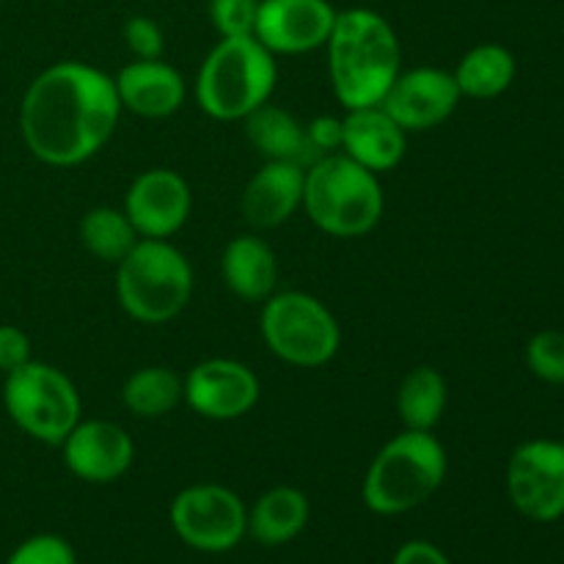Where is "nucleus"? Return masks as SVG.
<instances>
[{"label":"nucleus","instance_id":"nucleus-19","mask_svg":"<svg viewBox=\"0 0 564 564\" xmlns=\"http://www.w3.org/2000/svg\"><path fill=\"white\" fill-rule=\"evenodd\" d=\"M220 273H224L229 292H235L237 297L251 303H264L275 292L279 262H275L273 248L262 237L242 235L235 237L224 248Z\"/></svg>","mask_w":564,"mask_h":564},{"label":"nucleus","instance_id":"nucleus-12","mask_svg":"<svg viewBox=\"0 0 564 564\" xmlns=\"http://www.w3.org/2000/svg\"><path fill=\"white\" fill-rule=\"evenodd\" d=\"M460 102V88L455 75L435 66L400 72L391 83L380 108L405 132H424L444 124Z\"/></svg>","mask_w":564,"mask_h":564},{"label":"nucleus","instance_id":"nucleus-24","mask_svg":"<svg viewBox=\"0 0 564 564\" xmlns=\"http://www.w3.org/2000/svg\"><path fill=\"white\" fill-rule=\"evenodd\" d=\"M185 400V383L165 367L135 369L121 386V402L138 419H160Z\"/></svg>","mask_w":564,"mask_h":564},{"label":"nucleus","instance_id":"nucleus-16","mask_svg":"<svg viewBox=\"0 0 564 564\" xmlns=\"http://www.w3.org/2000/svg\"><path fill=\"white\" fill-rule=\"evenodd\" d=\"M306 165L290 160H268L242 191V215L253 229H275L286 224L303 204Z\"/></svg>","mask_w":564,"mask_h":564},{"label":"nucleus","instance_id":"nucleus-22","mask_svg":"<svg viewBox=\"0 0 564 564\" xmlns=\"http://www.w3.org/2000/svg\"><path fill=\"white\" fill-rule=\"evenodd\" d=\"M516 55L501 44H477L460 58L455 75L460 97L494 99L505 94L516 80Z\"/></svg>","mask_w":564,"mask_h":564},{"label":"nucleus","instance_id":"nucleus-15","mask_svg":"<svg viewBox=\"0 0 564 564\" xmlns=\"http://www.w3.org/2000/svg\"><path fill=\"white\" fill-rule=\"evenodd\" d=\"M64 463L77 479L91 485H108L124 477L135 457V446L127 430L105 419H86L61 444Z\"/></svg>","mask_w":564,"mask_h":564},{"label":"nucleus","instance_id":"nucleus-27","mask_svg":"<svg viewBox=\"0 0 564 564\" xmlns=\"http://www.w3.org/2000/svg\"><path fill=\"white\" fill-rule=\"evenodd\" d=\"M259 0H209V20L220 39L253 36Z\"/></svg>","mask_w":564,"mask_h":564},{"label":"nucleus","instance_id":"nucleus-6","mask_svg":"<svg viewBox=\"0 0 564 564\" xmlns=\"http://www.w3.org/2000/svg\"><path fill=\"white\" fill-rule=\"evenodd\" d=\"M191 295V262L169 240H138L116 264L119 306L138 323H169L187 306Z\"/></svg>","mask_w":564,"mask_h":564},{"label":"nucleus","instance_id":"nucleus-13","mask_svg":"<svg viewBox=\"0 0 564 564\" xmlns=\"http://www.w3.org/2000/svg\"><path fill=\"white\" fill-rule=\"evenodd\" d=\"M336 9L328 0H259L253 36L273 55H297L328 44Z\"/></svg>","mask_w":564,"mask_h":564},{"label":"nucleus","instance_id":"nucleus-7","mask_svg":"<svg viewBox=\"0 0 564 564\" xmlns=\"http://www.w3.org/2000/svg\"><path fill=\"white\" fill-rule=\"evenodd\" d=\"M3 405L22 433L47 446L64 444L83 411L75 383L42 361H28L6 375Z\"/></svg>","mask_w":564,"mask_h":564},{"label":"nucleus","instance_id":"nucleus-31","mask_svg":"<svg viewBox=\"0 0 564 564\" xmlns=\"http://www.w3.org/2000/svg\"><path fill=\"white\" fill-rule=\"evenodd\" d=\"M31 358V339L17 325H0V372L9 375L25 367Z\"/></svg>","mask_w":564,"mask_h":564},{"label":"nucleus","instance_id":"nucleus-32","mask_svg":"<svg viewBox=\"0 0 564 564\" xmlns=\"http://www.w3.org/2000/svg\"><path fill=\"white\" fill-rule=\"evenodd\" d=\"M391 564H452L449 556L438 549V545L427 543V540H408L400 545Z\"/></svg>","mask_w":564,"mask_h":564},{"label":"nucleus","instance_id":"nucleus-2","mask_svg":"<svg viewBox=\"0 0 564 564\" xmlns=\"http://www.w3.org/2000/svg\"><path fill=\"white\" fill-rule=\"evenodd\" d=\"M325 50L330 86L345 110L380 105L400 75V39L372 9L336 11Z\"/></svg>","mask_w":564,"mask_h":564},{"label":"nucleus","instance_id":"nucleus-14","mask_svg":"<svg viewBox=\"0 0 564 564\" xmlns=\"http://www.w3.org/2000/svg\"><path fill=\"white\" fill-rule=\"evenodd\" d=\"M185 402L204 419L231 422L253 411L259 402V380L246 364L231 358H209L196 364L185 380Z\"/></svg>","mask_w":564,"mask_h":564},{"label":"nucleus","instance_id":"nucleus-28","mask_svg":"<svg viewBox=\"0 0 564 564\" xmlns=\"http://www.w3.org/2000/svg\"><path fill=\"white\" fill-rule=\"evenodd\" d=\"M6 564H77V556L58 534H33L11 551Z\"/></svg>","mask_w":564,"mask_h":564},{"label":"nucleus","instance_id":"nucleus-9","mask_svg":"<svg viewBox=\"0 0 564 564\" xmlns=\"http://www.w3.org/2000/svg\"><path fill=\"white\" fill-rule=\"evenodd\" d=\"M171 527L193 551L226 554L248 534V507L224 485H191L171 501Z\"/></svg>","mask_w":564,"mask_h":564},{"label":"nucleus","instance_id":"nucleus-17","mask_svg":"<svg viewBox=\"0 0 564 564\" xmlns=\"http://www.w3.org/2000/svg\"><path fill=\"white\" fill-rule=\"evenodd\" d=\"M408 132L380 105L347 110L341 119V154L372 174L391 171L405 158Z\"/></svg>","mask_w":564,"mask_h":564},{"label":"nucleus","instance_id":"nucleus-11","mask_svg":"<svg viewBox=\"0 0 564 564\" xmlns=\"http://www.w3.org/2000/svg\"><path fill=\"white\" fill-rule=\"evenodd\" d=\"M193 193L185 176L171 169H149L132 180L124 215L141 240H169L191 218Z\"/></svg>","mask_w":564,"mask_h":564},{"label":"nucleus","instance_id":"nucleus-20","mask_svg":"<svg viewBox=\"0 0 564 564\" xmlns=\"http://www.w3.org/2000/svg\"><path fill=\"white\" fill-rule=\"evenodd\" d=\"M308 499L292 485L259 496L248 510V534L262 545H286L306 529Z\"/></svg>","mask_w":564,"mask_h":564},{"label":"nucleus","instance_id":"nucleus-8","mask_svg":"<svg viewBox=\"0 0 564 564\" xmlns=\"http://www.w3.org/2000/svg\"><path fill=\"white\" fill-rule=\"evenodd\" d=\"M259 328L270 352L292 367H325L341 345L334 314L306 292H273L262 306Z\"/></svg>","mask_w":564,"mask_h":564},{"label":"nucleus","instance_id":"nucleus-29","mask_svg":"<svg viewBox=\"0 0 564 564\" xmlns=\"http://www.w3.org/2000/svg\"><path fill=\"white\" fill-rule=\"evenodd\" d=\"M124 42L132 50V55L141 61H158L163 58L165 36L160 31L158 22L152 17H130L124 22Z\"/></svg>","mask_w":564,"mask_h":564},{"label":"nucleus","instance_id":"nucleus-4","mask_svg":"<svg viewBox=\"0 0 564 564\" xmlns=\"http://www.w3.org/2000/svg\"><path fill=\"white\" fill-rule=\"evenodd\" d=\"M279 80L275 55L257 36L220 39L196 77V99L218 121L246 119L270 102Z\"/></svg>","mask_w":564,"mask_h":564},{"label":"nucleus","instance_id":"nucleus-1","mask_svg":"<svg viewBox=\"0 0 564 564\" xmlns=\"http://www.w3.org/2000/svg\"><path fill=\"white\" fill-rule=\"evenodd\" d=\"M119 116L113 77L83 61H61L28 86L20 132L33 158L69 169L91 160L110 141Z\"/></svg>","mask_w":564,"mask_h":564},{"label":"nucleus","instance_id":"nucleus-26","mask_svg":"<svg viewBox=\"0 0 564 564\" xmlns=\"http://www.w3.org/2000/svg\"><path fill=\"white\" fill-rule=\"evenodd\" d=\"M527 364L534 378L543 383H564V334L562 330H540L527 345Z\"/></svg>","mask_w":564,"mask_h":564},{"label":"nucleus","instance_id":"nucleus-25","mask_svg":"<svg viewBox=\"0 0 564 564\" xmlns=\"http://www.w3.org/2000/svg\"><path fill=\"white\" fill-rule=\"evenodd\" d=\"M141 240L124 209L94 207L80 220V242L99 262L119 264Z\"/></svg>","mask_w":564,"mask_h":564},{"label":"nucleus","instance_id":"nucleus-18","mask_svg":"<svg viewBox=\"0 0 564 564\" xmlns=\"http://www.w3.org/2000/svg\"><path fill=\"white\" fill-rule=\"evenodd\" d=\"M121 110L143 119H165L185 102L187 86L180 72L165 61L135 58L113 77Z\"/></svg>","mask_w":564,"mask_h":564},{"label":"nucleus","instance_id":"nucleus-5","mask_svg":"<svg viewBox=\"0 0 564 564\" xmlns=\"http://www.w3.org/2000/svg\"><path fill=\"white\" fill-rule=\"evenodd\" d=\"M301 207L325 235L361 237L383 215V187L378 174L347 154H325L306 169Z\"/></svg>","mask_w":564,"mask_h":564},{"label":"nucleus","instance_id":"nucleus-10","mask_svg":"<svg viewBox=\"0 0 564 564\" xmlns=\"http://www.w3.org/2000/svg\"><path fill=\"white\" fill-rule=\"evenodd\" d=\"M507 494L529 521H560L564 516V444L538 438L518 446L507 466Z\"/></svg>","mask_w":564,"mask_h":564},{"label":"nucleus","instance_id":"nucleus-23","mask_svg":"<svg viewBox=\"0 0 564 564\" xmlns=\"http://www.w3.org/2000/svg\"><path fill=\"white\" fill-rule=\"evenodd\" d=\"M397 411L405 430L433 433L446 411V380L433 367H413L397 389Z\"/></svg>","mask_w":564,"mask_h":564},{"label":"nucleus","instance_id":"nucleus-30","mask_svg":"<svg viewBox=\"0 0 564 564\" xmlns=\"http://www.w3.org/2000/svg\"><path fill=\"white\" fill-rule=\"evenodd\" d=\"M306 141H308V152H312V163L314 160L325 158V154H336L341 149V119H334V116H319V119L308 121Z\"/></svg>","mask_w":564,"mask_h":564},{"label":"nucleus","instance_id":"nucleus-3","mask_svg":"<svg viewBox=\"0 0 564 564\" xmlns=\"http://www.w3.org/2000/svg\"><path fill=\"white\" fill-rule=\"evenodd\" d=\"M446 479V452L433 433L402 430L375 455L361 499L375 516H405L433 499Z\"/></svg>","mask_w":564,"mask_h":564},{"label":"nucleus","instance_id":"nucleus-21","mask_svg":"<svg viewBox=\"0 0 564 564\" xmlns=\"http://www.w3.org/2000/svg\"><path fill=\"white\" fill-rule=\"evenodd\" d=\"M246 135L264 160H290V163L312 165V152L306 141V124L279 105H259L246 119Z\"/></svg>","mask_w":564,"mask_h":564}]
</instances>
